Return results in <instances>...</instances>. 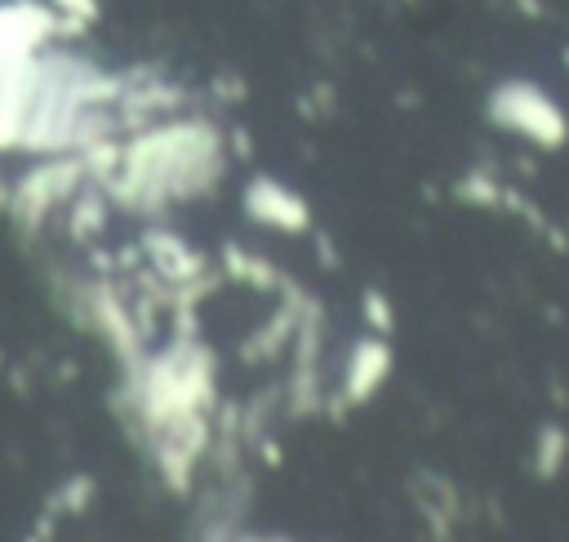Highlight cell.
I'll return each instance as SVG.
<instances>
[{"label": "cell", "mask_w": 569, "mask_h": 542, "mask_svg": "<svg viewBox=\"0 0 569 542\" xmlns=\"http://www.w3.org/2000/svg\"><path fill=\"white\" fill-rule=\"evenodd\" d=\"M138 253L147 258V275H156L164 289H213V271L204 267L200 249H191L169 227H147L138 240Z\"/></svg>", "instance_id": "7"}, {"label": "cell", "mask_w": 569, "mask_h": 542, "mask_svg": "<svg viewBox=\"0 0 569 542\" xmlns=\"http://www.w3.org/2000/svg\"><path fill=\"white\" fill-rule=\"evenodd\" d=\"M120 413L133 440L191 413H218V355L196 338H178L160 351L147 347L120 369Z\"/></svg>", "instance_id": "2"}, {"label": "cell", "mask_w": 569, "mask_h": 542, "mask_svg": "<svg viewBox=\"0 0 569 542\" xmlns=\"http://www.w3.org/2000/svg\"><path fill=\"white\" fill-rule=\"evenodd\" d=\"M569 462V431L560 422H542L533 435V475L538 480H556Z\"/></svg>", "instance_id": "9"}, {"label": "cell", "mask_w": 569, "mask_h": 542, "mask_svg": "<svg viewBox=\"0 0 569 542\" xmlns=\"http://www.w3.org/2000/svg\"><path fill=\"white\" fill-rule=\"evenodd\" d=\"M360 311H365L369 333H387V338H391L396 315H391V302H387V293H382V289H365V293H360Z\"/></svg>", "instance_id": "12"}, {"label": "cell", "mask_w": 569, "mask_h": 542, "mask_svg": "<svg viewBox=\"0 0 569 542\" xmlns=\"http://www.w3.org/2000/svg\"><path fill=\"white\" fill-rule=\"evenodd\" d=\"M84 182H89V173H84V160H80L76 151H53V155H44L40 164L22 169V173L9 182V191H4V213H9L13 231L40 235V231L49 227V218L62 213L67 200H71Z\"/></svg>", "instance_id": "3"}, {"label": "cell", "mask_w": 569, "mask_h": 542, "mask_svg": "<svg viewBox=\"0 0 569 542\" xmlns=\"http://www.w3.org/2000/svg\"><path fill=\"white\" fill-rule=\"evenodd\" d=\"M485 116L502 133H516V138H525L529 147H542V151H560L569 142V116L538 80L493 84L489 98H485Z\"/></svg>", "instance_id": "4"}, {"label": "cell", "mask_w": 569, "mask_h": 542, "mask_svg": "<svg viewBox=\"0 0 569 542\" xmlns=\"http://www.w3.org/2000/svg\"><path fill=\"white\" fill-rule=\"evenodd\" d=\"M565 67H569V44H565Z\"/></svg>", "instance_id": "15"}, {"label": "cell", "mask_w": 569, "mask_h": 542, "mask_svg": "<svg viewBox=\"0 0 569 542\" xmlns=\"http://www.w3.org/2000/svg\"><path fill=\"white\" fill-rule=\"evenodd\" d=\"M93 493H98L93 475H71V480H62V484L53 489L49 506H53V515H80V511H89Z\"/></svg>", "instance_id": "11"}, {"label": "cell", "mask_w": 569, "mask_h": 542, "mask_svg": "<svg viewBox=\"0 0 569 542\" xmlns=\"http://www.w3.org/2000/svg\"><path fill=\"white\" fill-rule=\"evenodd\" d=\"M222 275L231 284H249V289H284V275L276 262H267V253L244 249V244H227L222 249Z\"/></svg>", "instance_id": "8"}, {"label": "cell", "mask_w": 569, "mask_h": 542, "mask_svg": "<svg viewBox=\"0 0 569 542\" xmlns=\"http://www.w3.org/2000/svg\"><path fill=\"white\" fill-rule=\"evenodd\" d=\"M4 191H9V187H4V182H0V209H4Z\"/></svg>", "instance_id": "14"}, {"label": "cell", "mask_w": 569, "mask_h": 542, "mask_svg": "<svg viewBox=\"0 0 569 542\" xmlns=\"http://www.w3.org/2000/svg\"><path fill=\"white\" fill-rule=\"evenodd\" d=\"M453 195L462 200V204H471V209H498V204H507V182L493 173V169H467L458 182H453Z\"/></svg>", "instance_id": "10"}, {"label": "cell", "mask_w": 569, "mask_h": 542, "mask_svg": "<svg viewBox=\"0 0 569 542\" xmlns=\"http://www.w3.org/2000/svg\"><path fill=\"white\" fill-rule=\"evenodd\" d=\"M231 138L209 116H164L120 138V164L102 187L124 213H164L218 191Z\"/></svg>", "instance_id": "1"}, {"label": "cell", "mask_w": 569, "mask_h": 542, "mask_svg": "<svg viewBox=\"0 0 569 542\" xmlns=\"http://www.w3.org/2000/svg\"><path fill=\"white\" fill-rule=\"evenodd\" d=\"M391 369H396V355H391L387 333H365V338H356V342L347 347V355H342V369H338V395H333L329 404H333L338 413H342V409H360V404H369V400L387 387Z\"/></svg>", "instance_id": "5"}, {"label": "cell", "mask_w": 569, "mask_h": 542, "mask_svg": "<svg viewBox=\"0 0 569 542\" xmlns=\"http://www.w3.org/2000/svg\"><path fill=\"white\" fill-rule=\"evenodd\" d=\"M240 209L253 227L262 231H280V235H302L311 231V204L307 195H298L293 187H284L271 173H253L240 191Z\"/></svg>", "instance_id": "6"}, {"label": "cell", "mask_w": 569, "mask_h": 542, "mask_svg": "<svg viewBox=\"0 0 569 542\" xmlns=\"http://www.w3.org/2000/svg\"><path fill=\"white\" fill-rule=\"evenodd\" d=\"M53 13H62L67 22H76V27H84L89 31V22H98V0H44Z\"/></svg>", "instance_id": "13"}]
</instances>
